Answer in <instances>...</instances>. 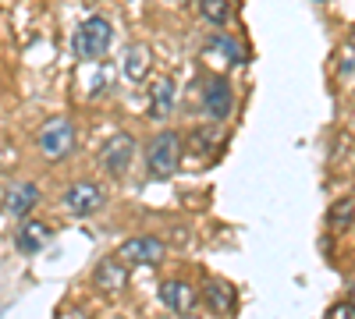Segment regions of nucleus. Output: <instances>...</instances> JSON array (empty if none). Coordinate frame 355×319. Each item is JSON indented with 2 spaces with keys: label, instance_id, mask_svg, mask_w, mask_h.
Returning <instances> with one entry per match:
<instances>
[{
  "label": "nucleus",
  "instance_id": "nucleus-12",
  "mask_svg": "<svg viewBox=\"0 0 355 319\" xmlns=\"http://www.w3.org/2000/svg\"><path fill=\"white\" fill-rule=\"evenodd\" d=\"M178 107V85L171 78H157L150 89V118L153 121H171V113Z\"/></svg>",
  "mask_w": 355,
  "mask_h": 319
},
{
  "label": "nucleus",
  "instance_id": "nucleus-2",
  "mask_svg": "<svg viewBox=\"0 0 355 319\" xmlns=\"http://www.w3.org/2000/svg\"><path fill=\"white\" fill-rule=\"evenodd\" d=\"M110 43H114V25L103 15H93L75 28L71 50H75L78 61H100V57L110 53Z\"/></svg>",
  "mask_w": 355,
  "mask_h": 319
},
{
  "label": "nucleus",
  "instance_id": "nucleus-16",
  "mask_svg": "<svg viewBox=\"0 0 355 319\" xmlns=\"http://www.w3.org/2000/svg\"><path fill=\"white\" fill-rule=\"evenodd\" d=\"M234 8H231V0H199V18L206 25H214V28H224L231 21Z\"/></svg>",
  "mask_w": 355,
  "mask_h": 319
},
{
  "label": "nucleus",
  "instance_id": "nucleus-21",
  "mask_svg": "<svg viewBox=\"0 0 355 319\" xmlns=\"http://www.w3.org/2000/svg\"><path fill=\"white\" fill-rule=\"evenodd\" d=\"M345 298H348V302H352V305H355V284H352V287H348V295H345Z\"/></svg>",
  "mask_w": 355,
  "mask_h": 319
},
{
  "label": "nucleus",
  "instance_id": "nucleus-20",
  "mask_svg": "<svg viewBox=\"0 0 355 319\" xmlns=\"http://www.w3.org/2000/svg\"><path fill=\"white\" fill-rule=\"evenodd\" d=\"M57 319H89V312H82V309H64Z\"/></svg>",
  "mask_w": 355,
  "mask_h": 319
},
{
  "label": "nucleus",
  "instance_id": "nucleus-14",
  "mask_svg": "<svg viewBox=\"0 0 355 319\" xmlns=\"http://www.w3.org/2000/svg\"><path fill=\"white\" fill-rule=\"evenodd\" d=\"M121 68H125V78L128 82H142L153 68V57H150V46L146 43H128L125 46V57H121Z\"/></svg>",
  "mask_w": 355,
  "mask_h": 319
},
{
  "label": "nucleus",
  "instance_id": "nucleus-9",
  "mask_svg": "<svg viewBox=\"0 0 355 319\" xmlns=\"http://www.w3.org/2000/svg\"><path fill=\"white\" fill-rule=\"evenodd\" d=\"M93 287L103 295H117V291H125L128 287V263L121 255H103L100 263L93 266Z\"/></svg>",
  "mask_w": 355,
  "mask_h": 319
},
{
  "label": "nucleus",
  "instance_id": "nucleus-10",
  "mask_svg": "<svg viewBox=\"0 0 355 319\" xmlns=\"http://www.w3.org/2000/svg\"><path fill=\"white\" fill-rule=\"evenodd\" d=\"M40 206V185L36 181H11L4 192V213L15 220L33 217V210Z\"/></svg>",
  "mask_w": 355,
  "mask_h": 319
},
{
  "label": "nucleus",
  "instance_id": "nucleus-24",
  "mask_svg": "<svg viewBox=\"0 0 355 319\" xmlns=\"http://www.w3.org/2000/svg\"><path fill=\"white\" fill-rule=\"evenodd\" d=\"M352 125H355V118H352Z\"/></svg>",
  "mask_w": 355,
  "mask_h": 319
},
{
  "label": "nucleus",
  "instance_id": "nucleus-13",
  "mask_svg": "<svg viewBox=\"0 0 355 319\" xmlns=\"http://www.w3.org/2000/svg\"><path fill=\"white\" fill-rule=\"evenodd\" d=\"M199 298H202V305L210 309L214 316H227L231 309H234V287L227 284V280H206L202 284V291H199Z\"/></svg>",
  "mask_w": 355,
  "mask_h": 319
},
{
  "label": "nucleus",
  "instance_id": "nucleus-3",
  "mask_svg": "<svg viewBox=\"0 0 355 319\" xmlns=\"http://www.w3.org/2000/svg\"><path fill=\"white\" fill-rule=\"evenodd\" d=\"M103 202H107V192H103V185L93 181V178L71 181V185L64 188V195H61V206H64L68 217H96V213L103 210Z\"/></svg>",
  "mask_w": 355,
  "mask_h": 319
},
{
  "label": "nucleus",
  "instance_id": "nucleus-6",
  "mask_svg": "<svg viewBox=\"0 0 355 319\" xmlns=\"http://www.w3.org/2000/svg\"><path fill=\"white\" fill-rule=\"evenodd\" d=\"M199 96H202V110H206V118L217 121V125H220V121H227L231 113H234V89H231L227 75H206V78H202Z\"/></svg>",
  "mask_w": 355,
  "mask_h": 319
},
{
  "label": "nucleus",
  "instance_id": "nucleus-18",
  "mask_svg": "<svg viewBox=\"0 0 355 319\" xmlns=\"http://www.w3.org/2000/svg\"><path fill=\"white\" fill-rule=\"evenodd\" d=\"M327 319H355V305L348 298H341V302H334L327 309Z\"/></svg>",
  "mask_w": 355,
  "mask_h": 319
},
{
  "label": "nucleus",
  "instance_id": "nucleus-7",
  "mask_svg": "<svg viewBox=\"0 0 355 319\" xmlns=\"http://www.w3.org/2000/svg\"><path fill=\"white\" fill-rule=\"evenodd\" d=\"M117 255H121L128 266H160L164 255H167V245L157 235H132L117 245Z\"/></svg>",
  "mask_w": 355,
  "mask_h": 319
},
{
  "label": "nucleus",
  "instance_id": "nucleus-11",
  "mask_svg": "<svg viewBox=\"0 0 355 319\" xmlns=\"http://www.w3.org/2000/svg\"><path fill=\"white\" fill-rule=\"evenodd\" d=\"M196 298H199V291H196L189 280H182V277H171V280L160 284V302H164L174 316H182V319L196 309Z\"/></svg>",
  "mask_w": 355,
  "mask_h": 319
},
{
  "label": "nucleus",
  "instance_id": "nucleus-1",
  "mask_svg": "<svg viewBox=\"0 0 355 319\" xmlns=\"http://www.w3.org/2000/svg\"><path fill=\"white\" fill-rule=\"evenodd\" d=\"M182 153H185V142L178 131H157L150 142H146V174L150 181H167L178 174L182 167Z\"/></svg>",
  "mask_w": 355,
  "mask_h": 319
},
{
  "label": "nucleus",
  "instance_id": "nucleus-8",
  "mask_svg": "<svg viewBox=\"0 0 355 319\" xmlns=\"http://www.w3.org/2000/svg\"><path fill=\"white\" fill-rule=\"evenodd\" d=\"M50 241H53V227L46 220H36V217L18 220V227H15V248L21 255H40Z\"/></svg>",
  "mask_w": 355,
  "mask_h": 319
},
{
  "label": "nucleus",
  "instance_id": "nucleus-4",
  "mask_svg": "<svg viewBox=\"0 0 355 319\" xmlns=\"http://www.w3.org/2000/svg\"><path fill=\"white\" fill-rule=\"evenodd\" d=\"M75 125H71V118H50L43 128H40V153L46 156V160H68L71 153H75Z\"/></svg>",
  "mask_w": 355,
  "mask_h": 319
},
{
  "label": "nucleus",
  "instance_id": "nucleus-5",
  "mask_svg": "<svg viewBox=\"0 0 355 319\" xmlns=\"http://www.w3.org/2000/svg\"><path fill=\"white\" fill-rule=\"evenodd\" d=\"M135 153H139L135 135L114 131V135L103 142V149H100V167H103V174H110V178H125V174L132 170V163H135Z\"/></svg>",
  "mask_w": 355,
  "mask_h": 319
},
{
  "label": "nucleus",
  "instance_id": "nucleus-22",
  "mask_svg": "<svg viewBox=\"0 0 355 319\" xmlns=\"http://www.w3.org/2000/svg\"><path fill=\"white\" fill-rule=\"evenodd\" d=\"M348 50L355 53V28H352V36H348Z\"/></svg>",
  "mask_w": 355,
  "mask_h": 319
},
{
  "label": "nucleus",
  "instance_id": "nucleus-19",
  "mask_svg": "<svg viewBox=\"0 0 355 319\" xmlns=\"http://www.w3.org/2000/svg\"><path fill=\"white\" fill-rule=\"evenodd\" d=\"M189 142H192V146H196L199 153H210V149H214V142H217V138H214L210 131H192V135H189Z\"/></svg>",
  "mask_w": 355,
  "mask_h": 319
},
{
  "label": "nucleus",
  "instance_id": "nucleus-17",
  "mask_svg": "<svg viewBox=\"0 0 355 319\" xmlns=\"http://www.w3.org/2000/svg\"><path fill=\"white\" fill-rule=\"evenodd\" d=\"M206 50H210V53H220V57H224V61H227L231 68L245 61V50H242V43L234 39V36H214Z\"/></svg>",
  "mask_w": 355,
  "mask_h": 319
},
{
  "label": "nucleus",
  "instance_id": "nucleus-15",
  "mask_svg": "<svg viewBox=\"0 0 355 319\" xmlns=\"http://www.w3.org/2000/svg\"><path fill=\"white\" fill-rule=\"evenodd\" d=\"M355 224V199H338L331 202V210H327V230L331 235H345V230Z\"/></svg>",
  "mask_w": 355,
  "mask_h": 319
},
{
  "label": "nucleus",
  "instance_id": "nucleus-23",
  "mask_svg": "<svg viewBox=\"0 0 355 319\" xmlns=\"http://www.w3.org/2000/svg\"><path fill=\"white\" fill-rule=\"evenodd\" d=\"M185 319H196V316H185Z\"/></svg>",
  "mask_w": 355,
  "mask_h": 319
}]
</instances>
